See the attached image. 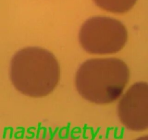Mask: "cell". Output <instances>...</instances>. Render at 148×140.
<instances>
[{
	"label": "cell",
	"instance_id": "6",
	"mask_svg": "<svg viewBox=\"0 0 148 140\" xmlns=\"http://www.w3.org/2000/svg\"><path fill=\"white\" fill-rule=\"evenodd\" d=\"M135 140H148V135L147 136H144V137H141L139 138L136 139Z\"/></svg>",
	"mask_w": 148,
	"mask_h": 140
},
{
	"label": "cell",
	"instance_id": "1",
	"mask_svg": "<svg viewBox=\"0 0 148 140\" xmlns=\"http://www.w3.org/2000/svg\"><path fill=\"white\" fill-rule=\"evenodd\" d=\"M60 69L55 55L40 48H25L11 61L10 78L15 88L24 95L44 97L56 88Z\"/></svg>",
	"mask_w": 148,
	"mask_h": 140
},
{
	"label": "cell",
	"instance_id": "5",
	"mask_svg": "<svg viewBox=\"0 0 148 140\" xmlns=\"http://www.w3.org/2000/svg\"><path fill=\"white\" fill-rule=\"evenodd\" d=\"M97 5L108 12L123 14L130 10L136 0H94Z\"/></svg>",
	"mask_w": 148,
	"mask_h": 140
},
{
	"label": "cell",
	"instance_id": "4",
	"mask_svg": "<svg viewBox=\"0 0 148 140\" xmlns=\"http://www.w3.org/2000/svg\"><path fill=\"white\" fill-rule=\"evenodd\" d=\"M121 123L135 131L148 128V83L137 82L126 91L118 106Z\"/></svg>",
	"mask_w": 148,
	"mask_h": 140
},
{
	"label": "cell",
	"instance_id": "3",
	"mask_svg": "<svg viewBox=\"0 0 148 140\" xmlns=\"http://www.w3.org/2000/svg\"><path fill=\"white\" fill-rule=\"evenodd\" d=\"M128 39L127 29L119 21L108 17H94L82 25L79 41L90 54L106 55L118 53Z\"/></svg>",
	"mask_w": 148,
	"mask_h": 140
},
{
	"label": "cell",
	"instance_id": "2",
	"mask_svg": "<svg viewBox=\"0 0 148 140\" xmlns=\"http://www.w3.org/2000/svg\"><path fill=\"white\" fill-rule=\"evenodd\" d=\"M130 78L126 63L116 58H95L85 61L76 75L80 95L97 104H108L121 96Z\"/></svg>",
	"mask_w": 148,
	"mask_h": 140
}]
</instances>
